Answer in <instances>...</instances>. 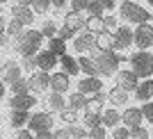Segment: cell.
<instances>
[{
	"label": "cell",
	"instance_id": "7",
	"mask_svg": "<svg viewBox=\"0 0 153 139\" xmlns=\"http://www.w3.org/2000/svg\"><path fill=\"white\" fill-rule=\"evenodd\" d=\"M48 82H51V73H46V71H32L30 78H27V89H30V94L39 96V94H46L48 91Z\"/></svg>",
	"mask_w": 153,
	"mask_h": 139
},
{
	"label": "cell",
	"instance_id": "41",
	"mask_svg": "<svg viewBox=\"0 0 153 139\" xmlns=\"http://www.w3.org/2000/svg\"><path fill=\"white\" fill-rule=\"evenodd\" d=\"M151 135L146 132V128H142V126H137V128H130V135H128V139H149Z\"/></svg>",
	"mask_w": 153,
	"mask_h": 139
},
{
	"label": "cell",
	"instance_id": "1",
	"mask_svg": "<svg viewBox=\"0 0 153 139\" xmlns=\"http://www.w3.org/2000/svg\"><path fill=\"white\" fill-rule=\"evenodd\" d=\"M87 57H89L91 62H94L96 66V73L98 75H114L117 71H119V64H121L123 57L121 55H117V50H101V48H96V46H91L89 50H87Z\"/></svg>",
	"mask_w": 153,
	"mask_h": 139
},
{
	"label": "cell",
	"instance_id": "47",
	"mask_svg": "<svg viewBox=\"0 0 153 139\" xmlns=\"http://www.w3.org/2000/svg\"><path fill=\"white\" fill-rule=\"evenodd\" d=\"M55 37H59V39H64V41H69V39H73L76 37V32H71L69 27H57V34H55Z\"/></svg>",
	"mask_w": 153,
	"mask_h": 139
},
{
	"label": "cell",
	"instance_id": "11",
	"mask_svg": "<svg viewBox=\"0 0 153 139\" xmlns=\"http://www.w3.org/2000/svg\"><path fill=\"white\" fill-rule=\"evenodd\" d=\"M137 82H140V78L135 75L130 69L117 71V73H114V87L123 89V91H128V94H133V89L137 87Z\"/></svg>",
	"mask_w": 153,
	"mask_h": 139
},
{
	"label": "cell",
	"instance_id": "20",
	"mask_svg": "<svg viewBox=\"0 0 153 139\" xmlns=\"http://www.w3.org/2000/svg\"><path fill=\"white\" fill-rule=\"evenodd\" d=\"M142 121H144V116H142V112H140V107H128L126 112L121 114V123L130 130V128H137V126H142Z\"/></svg>",
	"mask_w": 153,
	"mask_h": 139
},
{
	"label": "cell",
	"instance_id": "36",
	"mask_svg": "<svg viewBox=\"0 0 153 139\" xmlns=\"http://www.w3.org/2000/svg\"><path fill=\"white\" fill-rule=\"evenodd\" d=\"M82 123L85 128L89 130V128H96V126H101V114H94V112H85L82 116Z\"/></svg>",
	"mask_w": 153,
	"mask_h": 139
},
{
	"label": "cell",
	"instance_id": "26",
	"mask_svg": "<svg viewBox=\"0 0 153 139\" xmlns=\"http://www.w3.org/2000/svg\"><path fill=\"white\" fill-rule=\"evenodd\" d=\"M85 103H87V96L80 94V91H76V94H71L69 98H66V107L80 112V109H85Z\"/></svg>",
	"mask_w": 153,
	"mask_h": 139
},
{
	"label": "cell",
	"instance_id": "30",
	"mask_svg": "<svg viewBox=\"0 0 153 139\" xmlns=\"http://www.w3.org/2000/svg\"><path fill=\"white\" fill-rule=\"evenodd\" d=\"M64 130H66V137L69 139H87V128L78 126V123H69Z\"/></svg>",
	"mask_w": 153,
	"mask_h": 139
},
{
	"label": "cell",
	"instance_id": "45",
	"mask_svg": "<svg viewBox=\"0 0 153 139\" xmlns=\"http://www.w3.org/2000/svg\"><path fill=\"white\" fill-rule=\"evenodd\" d=\"M87 2H89V0H69V7H71V12L82 14L85 9H87Z\"/></svg>",
	"mask_w": 153,
	"mask_h": 139
},
{
	"label": "cell",
	"instance_id": "25",
	"mask_svg": "<svg viewBox=\"0 0 153 139\" xmlns=\"http://www.w3.org/2000/svg\"><path fill=\"white\" fill-rule=\"evenodd\" d=\"M27 119H30V112H25V109H12V114H9V126H12L14 130H16V128H25Z\"/></svg>",
	"mask_w": 153,
	"mask_h": 139
},
{
	"label": "cell",
	"instance_id": "29",
	"mask_svg": "<svg viewBox=\"0 0 153 139\" xmlns=\"http://www.w3.org/2000/svg\"><path fill=\"white\" fill-rule=\"evenodd\" d=\"M23 30H25V25H23V23H19L16 18L7 21V25H5V34H7L9 39H16V37H21V34H23Z\"/></svg>",
	"mask_w": 153,
	"mask_h": 139
},
{
	"label": "cell",
	"instance_id": "2",
	"mask_svg": "<svg viewBox=\"0 0 153 139\" xmlns=\"http://www.w3.org/2000/svg\"><path fill=\"white\" fill-rule=\"evenodd\" d=\"M41 44H44V37L39 30H23L21 37L14 39V52L19 57H34L41 50Z\"/></svg>",
	"mask_w": 153,
	"mask_h": 139
},
{
	"label": "cell",
	"instance_id": "6",
	"mask_svg": "<svg viewBox=\"0 0 153 139\" xmlns=\"http://www.w3.org/2000/svg\"><path fill=\"white\" fill-rule=\"evenodd\" d=\"M55 126V119H53L51 112H37V114H30V119H27V130L30 132H46V130H53Z\"/></svg>",
	"mask_w": 153,
	"mask_h": 139
},
{
	"label": "cell",
	"instance_id": "46",
	"mask_svg": "<svg viewBox=\"0 0 153 139\" xmlns=\"http://www.w3.org/2000/svg\"><path fill=\"white\" fill-rule=\"evenodd\" d=\"M23 62H21V69L32 73V71H37V64H34V57H21Z\"/></svg>",
	"mask_w": 153,
	"mask_h": 139
},
{
	"label": "cell",
	"instance_id": "27",
	"mask_svg": "<svg viewBox=\"0 0 153 139\" xmlns=\"http://www.w3.org/2000/svg\"><path fill=\"white\" fill-rule=\"evenodd\" d=\"M85 30L91 32V34L103 32L105 30V27H103V16H87V18H85Z\"/></svg>",
	"mask_w": 153,
	"mask_h": 139
},
{
	"label": "cell",
	"instance_id": "28",
	"mask_svg": "<svg viewBox=\"0 0 153 139\" xmlns=\"http://www.w3.org/2000/svg\"><path fill=\"white\" fill-rule=\"evenodd\" d=\"M94 46L96 48H101V50H110L112 48V34L110 32H98V34H94Z\"/></svg>",
	"mask_w": 153,
	"mask_h": 139
},
{
	"label": "cell",
	"instance_id": "54",
	"mask_svg": "<svg viewBox=\"0 0 153 139\" xmlns=\"http://www.w3.org/2000/svg\"><path fill=\"white\" fill-rule=\"evenodd\" d=\"M32 0H16V5H30Z\"/></svg>",
	"mask_w": 153,
	"mask_h": 139
},
{
	"label": "cell",
	"instance_id": "31",
	"mask_svg": "<svg viewBox=\"0 0 153 139\" xmlns=\"http://www.w3.org/2000/svg\"><path fill=\"white\" fill-rule=\"evenodd\" d=\"M57 23H55V21L53 18H46L44 23H41V27H39V32H41V37L44 39H51V37H55V34H57Z\"/></svg>",
	"mask_w": 153,
	"mask_h": 139
},
{
	"label": "cell",
	"instance_id": "5",
	"mask_svg": "<svg viewBox=\"0 0 153 139\" xmlns=\"http://www.w3.org/2000/svg\"><path fill=\"white\" fill-rule=\"evenodd\" d=\"M133 46H137V50H149L153 46V25L149 23H140L133 30Z\"/></svg>",
	"mask_w": 153,
	"mask_h": 139
},
{
	"label": "cell",
	"instance_id": "8",
	"mask_svg": "<svg viewBox=\"0 0 153 139\" xmlns=\"http://www.w3.org/2000/svg\"><path fill=\"white\" fill-rule=\"evenodd\" d=\"M133 46V30L128 25H119L112 32V50H128Z\"/></svg>",
	"mask_w": 153,
	"mask_h": 139
},
{
	"label": "cell",
	"instance_id": "39",
	"mask_svg": "<svg viewBox=\"0 0 153 139\" xmlns=\"http://www.w3.org/2000/svg\"><path fill=\"white\" fill-rule=\"evenodd\" d=\"M30 7H32L34 14H46L48 9H51V0H32Z\"/></svg>",
	"mask_w": 153,
	"mask_h": 139
},
{
	"label": "cell",
	"instance_id": "9",
	"mask_svg": "<svg viewBox=\"0 0 153 139\" xmlns=\"http://www.w3.org/2000/svg\"><path fill=\"white\" fill-rule=\"evenodd\" d=\"M23 75V69H21V64L16 59H7V62L0 64V80L5 84H12L14 80H19Z\"/></svg>",
	"mask_w": 153,
	"mask_h": 139
},
{
	"label": "cell",
	"instance_id": "51",
	"mask_svg": "<svg viewBox=\"0 0 153 139\" xmlns=\"http://www.w3.org/2000/svg\"><path fill=\"white\" fill-rule=\"evenodd\" d=\"M53 135H55V139H69V137H66V130H64V128H59V130H55V132H53Z\"/></svg>",
	"mask_w": 153,
	"mask_h": 139
},
{
	"label": "cell",
	"instance_id": "52",
	"mask_svg": "<svg viewBox=\"0 0 153 139\" xmlns=\"http://www.w3.org/2000/svg\"><path fill=\"white\" fill-rule=\"evenodd\" d=\"M5 25H7V21L2 18V14H0V34H5Z\"/></svg>",
	"mask_w": 153,
	"mask_h": 139
},
{
	"label": "cell",
	"instance_id": "42",
	"mask_svg": "<svg viewBox=\"0 0 153 139\" xmlns=\"http://www.w3.org/2000/svg\"><path fill=\"white\" fill-rule=\"evenodd\" d=\"M140 112H142V116H144L149 123H153V101H146V103L140 107Z\"/></svg>",
	"mask_w": 153,
	"mask_h": 139
},
{
	"label": "cell",
	"instance_id": "14",
	"mask_svg": "<svg viewBox=\"0 0 153 139\" xmlns=\"http://www.w3.org/2000/svg\"><path fill=\"white\" fill-rule=\"evenodd\" d=\"M34 105H37V96L34 94H19V96H12V101H9V109H25V112H30Z\"/></svg>",
	"mask_w": 153,
	"mask_h": 139
},
{
	"label": "cell",
	"instance_id": "53",
	"mask_svg": "<svg viewBox=\"0 0 153 139\" xmlns=\"http://www.w3.org/2000/svg\"><path fill=\"white\" fill-rule=\"evenodd\" d=\"M5 91H7V87H5V82H2V80H0V101H2V98H5Z\"/></svg>",
	"mask_w": 153,
	"mask_h": 139
},
{
	"label": "cell",
	"instance_id": "4",
	"mask_svg": "<svg viewBox=\"0 0 153 139\" xmlns=\"http://www.w3.org/2000/svg\"><path fill=\"white\" fill-rule=\"evenodd\" d=\"M128 59H130V71H133L140 80L153 75V52L137 50V52H133V55L128 57Z\"/></svg>",
	"mask_w": 153,
	"mask_h": 139
},
{
	"label": "cell",
	"instance_id": "33",
	"mask_svg": "<svg viewBox=\"0 0 153 139\" xmlns=\"http://www.w3.org/2000/svg\"><path fill=\"white\" fill-rule=\"evenodd\" d=\"M78 66H80V71H82L85 75H98L96 73V66H94V62H91L87 55H82L80 59H78Z\"/></svg>",
	"mask_w": 153,
	"mask_h": 139
},
{
	"label": "cell",
	"instance_id": "38",
	"mask_svg": "<svg viewBox=\"0 0 153 139\" xmlns=\"http://www.w3.org/2000/svg\"><path fill=\"white\" fill-rule=\"evenodd\" d=\"M103 27H105V32H110V34H112V32L119 27V18H117L114 14H108V16H103Z\"/></svg>",
	"mask_w": 153,
	"mask_h": 139
},
{
	"label": "cell",
	"instance_id": "49",
	"mask_svg": "<svg viewBox=\"0 0 153 139\" xmlns=\"http://www.w3.org/2000/svg\"><path fill=\"white\" fill-rule=\"evenodd\" d=\"M66 5H69V0H51V9H55V12L64 9Z\"/></svg>",
	"mask_w": 153,
	"mask_h": 139
},
{
	"label": "cell",
	"instance_id": "23",
	"mask_svg": "<svg viewBox=\"0 0 153 139\" xmlns=\"http://www.w3.org/2000/svg\"><path fill=\"white\" fill-rule=\"evenodd\" d=\"M108 101L114 105V107H123V105H128V101H130V94L128 91H123V89L119 87H112L108 94Z\"/></svg>",
	"mask_w": 153,
	"mask_h": 139
},
{
	"label": "cell",
	"instance_id": "56",
	"mask_svg": "<svg viewBox=\"0 0 153 139\" xmlns=\"http://www.w3.org/2000/svg\"><path fill=\"white\" fill-rule=\"evenodd\" d=\"M0 57H2V48H0Z\"/></svg>",
	"mask_w": 153,
	"mask_h": 139
},
{
	"label": "cell",
	"instance_id": "57",
	"mask_svg": "<svg viewBox=\"0 0 153 139\" xmlns=\"http://www.w3.org/2000/svg\"><path fill=\"white\" fill-rule=\"evenodd\" d=\"M151 48H153V46H151Z\"/></svg>",
	"mask_w": 153,
	"mask_h": 139
},
{
	"label": "cell",
	"instance_id": "43",
	"mask_svg": "<svg viewBox=\"0 0 153 139\" xmlns=\"http://www.w3.org/2000/svg\"><path fill=\"white\" fill-rule=\"evenodd\" d=\"M128 135H130V130L126 126H117V128H112V137L110 139H128Z\"/></svg>",
	"mask_w": 153,
	"mask_h": 139
},
{
	"label": "cell",
	"instance_id": "40",
	"mask_svg": "<svg viewBox=\"0 0 153 139\" xmlns=\"http://www.w3.org/2000/svg\"><path fill=\"white\" fill-rule=\"evenodd\" d=\"M85 12L89 14V16H103V7L98 5V0H89L87 2V9Z\"/></svg>",
	"mask_w": 153,
	"mask_h": 139
},
{
	"label": "cell",
	"instance_id": "3",
	"mask_svg": "<svg viewBox=\"0 0 153 139\" xmlns=\"http://www.w3.org/2000/svg\"><path fill=\"white\" fill-rule=\"evenodd\" d=\"M117 18H121L126 25H140V23H149L151 21V12L146 7L133 2V0H121Z\"/></svg>",
	"mask_w": 153,
	"mask_h": 139
},
{
	"label": "cell",
	"instance_id": "24",
	"mask_svg": "<svg viewBox=\"0 0 153 139\" xmlns=\"http://www.w3.org/2000/svg\"><path fill=\"white\" fill-rule=\"evenodd\" d=\"M121 123V114L117 112V109H103L101 112V126H105V128H117Z\"/></svg>",
	"mask_w": 153,
	"mask_h": 139
},
{
	"label": "cell",
	"instance_id": "50",
	"mask_svg": "<svg viewBox=\"0 0 153 139\" xmlns=\"http://www.w3.org/2000/svg\"><path fill=\"white\" fill-rule=\"evenodd\" d=\"M34 139H55V135H53V130H46V132H37Z\"/></svg>",
	"mask_w": 153,
	"mask_h": 139
},
{
	"label": "cell",
	"instance_id": "34",
	"mask_svg": "<svg viewBox=\"0 0 153 139\" xmlns=\"http://www.w3.org/2000/svg\"><path fill=\"white\" fill-rule=\"evenodd\" d=\"M9 89H12V96H19V94H30V89H27V80L23 75L19 78V80H14L12 84H9Z\"/></svg>",
	"mask_w": 153,
	"mask_h": 139
},
{
	"label": "cell",
	"instance_id": "35",
	"mask_svg": "<svg viewBox=\"0 0 153 139\" xmlns=\"http://www.w3.org/2000/svg\"><path fill=\"white\" fill-rule=\"evenodd\" d=\"M57 114H59V121H64L66 126H69V123H78V121H80L78 112H76V109H71V107H64V109H59Z\"/></svg>",
	"mask_w": 153,
	"mask_h": 139
},
{
	"label": "cell",
	"instance_id": "22",
	"mask_svg": "<svg viewBox=\"0 0 153 139\" xmlns=\"http://www.w3.org/2000/svg\"><path fill=\"white\" fill-rule=\"evenodd\" d=\"M66 107V101H64V94H57V91H51V94L46 96V112H55L57 114L59 109Z\"/></svg>",
	"mask_w": 153,
	"mask_h": 139
},
{
	"label": "cell",
	"instance_id": "21",
	"mask_svg": "<svg viewBox=\"0 0 153 139\" xmlns=\"http://www.w3.org/2000/svg\"><path fill=\"white\" fill-rule=\"evenodd\" d=\"M57 66H62V73H66V75H78L80 73V66H78V59H73V57L69 55V52H64V55H59V62Z\"/></svg>",
	"mask_w": 153,
	"mask_h": 139
},
{
	"label": "cell",
	"instance_id": "18",
	"mask_svg": "<svg viewBox=\"0 0 153 139\" xmlns=\"http://www.w3.org/2000/svg\"><path fill=\"white\" fill-rule=\"evenodd\" d=\"M62 25L69 27L71 32H76V34H78L80 30H85V18H82V14H80V12H71V9H69V12L64 14Z\"/></svg>",
	"mask_w": 153,
	"mask_h": 139
},
{
	"label": "cell",
	"instance_id": "17",
	"mask_svg": "<svg viewBox=\"0 0 153 139\" xmlns=\"http://www.w3.org/2000/svg\"><path fill=\"white\" fill-rule=\"evenodd\" d=\"M133 94H135V98L142 101V103L151 101V98H153V78H144V80H140L137 87L133 89Z\"/></svg>",
	"mask_w": 153,
	"mask_h": 139
},
{
	"label": "cell",
	"instance_id": "19",
	"mask_svg": "<svg viewBox=\"0 0 153 139\" xmlns=\"http://www.w3.org/2000/svg\"><path fill=\"white\" fill-rule=\"evenodd\" d=\"M91 46H94V34H91V32L85 30L82 34H76V37H73V50L80 52V55H85Z\"/></svg>",
	"mask_w": 153,
	"mask_h": 139
},
{
	"label": "cell",
	"instance_id": "10",
	"mask_svg": "<svg viewBox=\"0 0 153 139\" xmlns=\"http://www.w3.org/2000/svg\"><path fill=\"white\" fill-rule=\"evenodd\" d=\"M59 57L55 55V52H51L48 48L46 50H39L37 55H34V64H37L39 71H46V73H53L55 71V66H57Z\"/></svg>",
	"mask_w": 153,
	"mask_h": 139
},
{
	"label": "cell",
	"instance_id": "16",
	"mask_svg": "<svg viewBox=\"0 0 153 139\" xmlns=\"http://www.w3.org/2000/svg\"><path fill=\"white\" fill-rule=\"evenodd\" d=\"M105 101H108V96L103 94V91H96V94L87 96V103H85V109H82V112L101 114L103 109H105Z\"/></svg>",
	"mask_w": 153,
	"mask_h": 139
},
{
	"label": "cell",
	"instance_id": "32",
	"mask_svg": "<svg viewBox=\"0 0 153 139\" xmlns=\"http://www.w3.org/2000/svg\"><path fill=\"white\" fill-rule=\"evenodd\" d=\"M48 50L51 52H55V55H64L66 52V41L64 39H59V37H51L48 39Z\"/></svg>",
	"mask_w": 153,
	"mask_h": 139
},
{
	"label": "cell",
	"instance_id": "12",
	"mask_svg": "<svg viewBox=\"0 0 153 139\" xmlns=\"http://www.w3.org/2000/svg\"><path fill=\"white\" fill-rule=\"evenodd\" d=\"M9 12H12V18H16L19 23H23L25 27L32 25V23H34V16H37V14L32 12L30 5H14Z\"/></svg>",
	"mask_w": 153,
	"mask_h": 139
},
{
	"label": "cell",
	"instance_id": "13",
	"mask_svg": "<svg viewBox=\"0 0 153 139\" xmlns=\"http://www.w3.org/2000/svg\"><path fill=\"white\" fill-rule=\"evenodd\" d=\"M71 87V78L66 75V73H62V71H55V73H51V82H48V89L51 91H57V94H66Z\"/></svg>",
	"mask_w": 153,
	"mask_h": 139
},
{
	"label": "cell",
	"instance_id": "55",
	"mask_svg": "<svg viewBox=\"0 0 153 139\" xmlns=\"http://www.w3.org/2000/svg\"><path fill=\"white\" fill-rule=\"evenodd\" d=\"M5 2H9V0H0V5H5Z\"/></svg>",
	"mask_w": 153,
	"mask_h": 139
},
{
	"label": "cell",
	"instance_id": "37",
	"mask_svg": "<svg viewBox=\"0 0 153 139\" xmlns=\"http://www.w3.org/2000/svg\"><path fill=\"white\" fill-rule=\"evenodd\" d=\"M87 139H108V128L105 126H96L87 130Z\"/></svg>",
	"mask_w": 153,
	"mask_h": 139
},
{
	"label": "cell",
	"instance_id": "15",
	"mask_svg": "<svg viewBox=\"0 0 153 139\" xmlns=\"http://www.w3.org/2000/svg\"><path fill=\"white\" fill-rule=\"evenodd\" d=\"M78 91L85 96H91L96 91H103V82L98 80V75H85L80 82H78Z\"/></svg>",
	"mask_w": 153,
	"mask_h": 139
},
{
	"label": "cell",
	"instance_id": "48",
	"mask_svg": "<svg viewBox=\"0 0 153 139\" xmlns=\"http://www.w3.org/2000/svg\"><path fill=\"white\" fill-rule=\"evenodd\" d=\"M98 5L103 7V12H112L117 9V0H98Z\"/></svg>",
	"mask_w": 153,
	"mask_h": 139
},
{
	"label": "cell",
	"instance_id": "44",
	"mask_svg": "<svg viewBox=\"0 0 153 139\" xmlns=\"http://www.w3.org/2000/svg\"><path fill=\"white\" fill-rule=\"evenodd\" d=\"M12 139H34V132H30L27 128H16L12 135Z\"/></svg>",
	"mask_w": 153,
	"mask_h": 139
}]
</instances>
